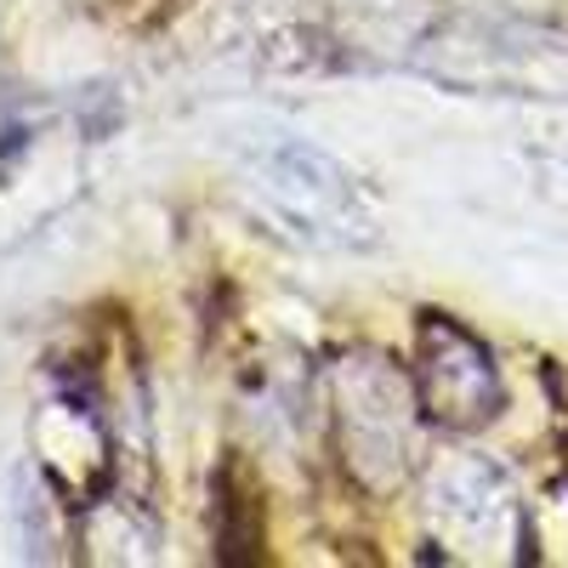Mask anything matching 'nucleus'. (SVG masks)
<instances>
[{
    "mask_svg": "<svg viewBox=\"0 0 568 568\" xmlns=\"http://www.w3.org/2000/svg\"><path fill=\"white\" fill-rule=\"evenodd\" d=\"M455 382L466 387V409H471V420L495 415V404H500V382H495V358H489V347L471 336V329H460L455 318L426 313V398L444 404L449 420H455Z\"/></svg>",
    "mask_w": 568,
    "mask_h": 568,
    "instance_id": "nucleus-1",
    "label": "nucleus"
}]
</instances>
